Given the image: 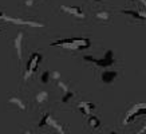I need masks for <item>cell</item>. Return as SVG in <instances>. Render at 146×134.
<instances>
[{
    "label": "cell",
    "mask_w": 146,
    "mask_h": 134,
    "mask_svg": "<svg viewBox=\"0 0 146 134\" xmlns=\"http://www.w3.org/2000/svg\"><path fill=\"white\" fill-rule=\"evenodd\" d=\"M51 46H62L64 48H70V50H86L90 47V40L89 39H62L51 43Z\"/></svg>",
    "instance_id": "cell-1"
},
{
    "label": "cell",
    "mask_w": 146,
    "mask_h": 134,
    "mask_svg": "<svg viewBox=\"0 0 146 134\" xmlns=\"http://www.w3.org/2000/svg\"><path fill=\"white\" fill-rule=\"evenodd\" d=\"M83 58H84V60L93 62V63H95L97 66H101V67H109L114 63V55H113V51H106L105 56H103L102 59L94 58V56H89V55H84Z\"/></svg>",
    "instance_id": "cell-2"
},
{
    "label": "cell",
    "mask_w": 146,
    "mask_h": 134,
    "mask_svg": "<svg viewBox=\"0 0 146 134\" xmlns=\"http://www.w3.org/2000/svg\"><path fill=\"white\" fill-rule=\"evenodd\" d=\"M42 60V55L38 52H34L30 56L28 62H27V66H26V78L31 76L34 72L38 70V66H39V62Z\"/></svg>",
    "instance_id": "cell-3"
},
{
    "label": "cell",
    "mask_w": 146,
    "mask_h": 134,
    "mask_svg": "<svg viewBox=\"0 0 146 134\" xmlns=\"http://www.w3.org/2000/svg\"><path fill=\"white\" fill-rule=\"evenodd\" d=\"M117 76H118V72H117V71L106 70L105 72H102L101 79H102V82H103V83H106V85H110V83H113V82L117 79Z\"/></svg>",
    "instance_id": "cell-4"
},
{
    "label": "cell",
    "mask_w": 146,
    "mask_h": 134,
    "mask_svg": "<svg viewBox=\"0 0 146 134\" xmlns=\"http://www.w3.org/2000/svg\"><path fill=\"white\" fill-rule=\"evenodd\" d=\"M78 109H79L80 113H82L84 117H89V115H91V111L95 109V105L91 102H80Z\"/></svg>",
    "instance_id": "cell-5"
},
{
    "label": "cell",
    "mask_w": 146,
    "mask_h": 134,
    "mask_svg": "<svg viewBox=\"0 0 146 134\" xmlns=\"http://www.w3.org/2000/svg\"><path fill=\"white\" fill-rule=\"evenodd\" d=\"M60 8H62V11L70 13V15L75 16V18H84L83 11H82L80 8H78V7H66V5H62Z\"/></svg>",
    "instance_id": "cell-6"
},
{
    "label": "cell",
    "mask_w": 146,
    "mask_h": 134,
    "mask_svg": "<svg viewBox=\"0 0 146 134\" xmlns=\"http://www.w3.org/2000/svg\"><path fill=\"white\" fill-rule=\"evenodd\" d=\"M22 46H23V32H19L18 36L15 38V50H16L19 59H22Z\"/></svg>",
    "instance_id": "cell-7"
},
{
    "label": "cell",
    "mask_w": 146,
    "mask_h": 134,
    "mask_svg": "<svg viewBox=\"0 0 146 134\" xmlns=\"http://www.w3.org/2000/svg\"><path fill=\"white\" fill-rule=\"evenodd\" d=\"M89 125L93 127V129H98L101 126V119L98 118L97 115H89Z\"/></svg>",
    "instance_id": "cell-8"
},
{
    "label": "cell",
    "mask_w": 146,
    "mask_h": 134,
    "mask_svg": "<svg viewBox=\"0 0 146 134\" xmlns=\"http://www.w3.org/2000/svg\"><path fill=\"white\" fill-rule=\"evenodd\" d=\"M9 103H13L16 107H19L20 110H26V105H24V102H23L20 98H18V97H12V98L9 99Z\"/></svg>",
    "instance_id": "cell-9"
},
{
    "label": "cell",
    "mask_w": 146,
    "mask_h": 134,
    "mask_svg": "<svg viewBox=\"0 0 146 134\" xmlns=\"http://www.w3.org/2000/svg\"><path fill=\"white\" fill-rule=\"evenodd\" d=\"M50 79H51V71H43L42 72V75H40V80H42V83L47 85Z\"/></svg>",
    "instance_id": "cell-10"
},
{
    "label": "cell",
    "mask_w": 146,
    "mask_h": 134,
    "mask_svg": "<svg viewBox=\"0 0 146 134\" xmlns=\"http://www.w3.org/2000/svg\"><path fill=\"white\" fill-rule=\"evenodd\" d=\"M50 118H51V115L50 114H44L43 115V118L40 119V122H39V127H44V126H48V122H50Z\"/></svg>",
    "instance_id": "cell-11"
},
{
    "label": "cell",
    "mask_w": 146,
    "mask_h": 134,
    "mask_svg": "<svg viewBox=\"0 0 146 134\" xmlns=\"http://www.w3.org/2000/svg\"><path fill=\"white\" fill-rule=\"evenodd\" d=\"M47 98H48V94L46 93V91H42V93H39L38 95H36V101H38L39 103H43Z\"/></svg>",
    "instance_id": "cell-12"
},
{
    "label": "cell",
    "mask_w": 146,
    "mask_h": 134,
    "mask_svg": "<svg viewBox=\"0 0 146 134\" xmlns=\"http://www.w3.org/2000/svg\"><path fill=\"white\" fill-rule=\"evenodd\" d=\"M72 97H74V94H72V91H70V90H68V91H66V93H63L62 102H63V103H67L71 98H72Z\"/></svg>",
    "instance_id": "cell-13"
},
{
    "label": "cell",
    "mask_w": 146,
    "mask_h": 134,
    "mask_svg": "<svg viewBox=\"0 0 146 134\" xmlns=\"http://www.w3.org/2000/svg\"><path fill=\"white\" fill-rule=\"evenodd\" d=\"M97 18L101 19V20H109V19H110V13L106 12V11H102V12L97 13Z\"/></svg>",
    "instance_id": "cell-14"
},
{
    "label": "cell",
    "mask_w": 146,
    "mask_h": 134,
    "mask_svg": "<svg viewBox=\"0 0 146 134\" xmlns=\"http://www.w3.org/2000/svg\"><path fill=\"white\" fill-rule=\"evenodd\" d=\"M107 134H118V133H117V131H109Z\"/></svg>",
    "instance_id": "cell-15"
},
{
    "label": "cell",
    "mask_w": 146,
    "mask_h": 134,
    "mask_svg": "<svg viewBox=\"0 0 146 134\" xmlns=\"http://www.w3.org/2000/svg\"><path fill=\"white\" fill-rule=\"evenodd\" d=\"M93 1H97V3H99V1H102V0H93Z\"/></svg>",
    "instance_id": "cell-16"
},
{
    "label": "cell",
    "mask_w": 146,
    "mask_h": 134,
    "mask_svg": "<svg viewBox=\"0 0 146 134\" xmlns=\"http://www.w3.org/2000/svg\"><path fill=\"white\" fill-rule=\"evenodd\" d=\"M26 134H31V133H30V131H27V133Z\"/></svg>",
    "instance_id": "cell-17"
}]
</instances>
